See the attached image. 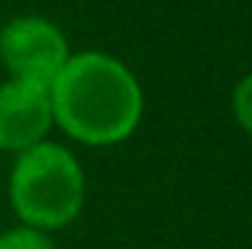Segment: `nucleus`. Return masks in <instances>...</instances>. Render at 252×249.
<instances>
[{
    "instance_id": "nucleus-4",
    "label": "nucleus",
    "mask_w": 252,
    "mask_h": 249,
    "mask_svg": "<svg viewBox=\"0 0 252 249\" xmlns=\"http://www.w3.org/2000/svg\"><path fill=\"white\" fill-rule=\"evenodd\" d=\"M53 124L50 88L9 79L0 85V150L24 153L47 135Z\"/></svg>"
},
{
    "instance_id": "nucleus-5",
    "label": "nucleus",
    "mask_w": 252,
    "mask_h": 249,
    "mask_svg": "<svg viewBox=\"0 0 252 249\" xmlns=\"http://www.w3.org/2000/svg\"><path fill=\"white\" fill-rule=\"evenodd\" d=\"M0 249H53L50 238L38 229H12L0 235Z\"/></svg>"
},
{
    "instance_id": "nucleus-2",
    "label": "nucleus",
    "mask_w": 252,
    "mask_h": 249,
    "mask_svg": "<svg viewBox=\"0 0 252 249\" xmlns=\"http://www.w3.org/2000/svg\"><path fill=\"white\" fill-rule=\"evenodd\" d=\"M9 196L30 229H59L79 214L85 179L64 147L41 141L18 156L9 179Z\"/></svg>"
},
{
    "instance_id": "nucleus-3",
    "label": "nucleus",
    "mask_w": 252,
    "mask_h": 249,
    "mask_svg": "<svg viewBox=\"0 0 252 249\" xmlns=\"http://www.w3.org/2000/svg\"><path fill=\"white\" fill-rule=\"evenodd\" d=\"M67 59L64 35L44 18H15L0 30V62L15 79L50 88Z\"/></svg>"
},
{
    "instance_id": "nucleus-6",
    "label": "nucleus",
    "mask_w": 252,
    "mask_h": 249,
    "mask_svg": "<svg viewBox=\"0 0 252 249\" xmlns=\"http://www.w3.org/2000/svg\"><path fill=\"white\" fill-rule=\"evenodd\" d=\"M232 109H235L238 124L252 135V73H250V76H244V79L238 82L235 97H232Z\"/></svg>"
},
{
    "instance_id": "nucleus-1",
    "label": "nucleus",
    "mask_w": 252,
    "mask_h": 249,
    "mask_svg": "<svg viewBox=\"0 0 252 249\" xmlns=\"http://www.w3.org/2000/svg\"><path fill=\"white\" fill-rule=\"evenodd\" d=\"M53 118L82 144H118L141 121V88L124 64L103 53L67 59L50 82Z\"/></svg>"
}]
</instances>
